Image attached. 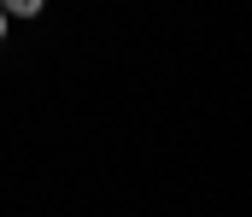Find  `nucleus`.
I'll return each instance as SVG.
<instances>
[{"mask_svg":"<svg viewBox=\"0 0 252 217\" xmlns=\"http://www.w3.org/2000/svg\"><path fill=\"white\" fill-rule=\"evenodd\" d=\"M6 24H12V18H6V12H0V41H6Z\"/></svg>","mask_w":252,"mask_h":217,"instance_id":"nucleus-2","label":"nucleus"},{"mask_svg":"<svg viewBox=\"0 0 252 217\" xmlns=\"http://www.w3.org/2000/svg\"><path fill=\"white\" fill-rule=\"evenodd\" d=\"M41 6H47V0H0L6 18H41Z\"/></svg>","mask_w":252,"mask_h":217,"instance_id":"nucleus-1","label":"nucleus"}]
</instances>
